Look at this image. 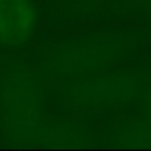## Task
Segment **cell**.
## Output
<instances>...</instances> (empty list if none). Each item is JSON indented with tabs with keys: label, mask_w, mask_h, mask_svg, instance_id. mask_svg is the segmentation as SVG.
Returning <instances> with one entry per match:
<instances>
[{
	"label": "cell",
	"mask_w": 151,
	"mask_h": 151,
	"mask_svg": "<svg viewBox=\"0 0 151 151\" xmlns=\"http://www.w3.org/2000/svg\"><path fill=\"white\" fill-rule=\"evenodd\" d=\"M146 113H147V118H149V123H150V126H151V98H149V104H147V106H146ZM150 130H151V127H150Z\"/></svg>",
	"instance_id": "5b68a950"
},
{
	"label": "cell",
	"mask_w": 151,
	"mask_h": 151,
	"mask_svg": "<svg viewBox=\"0 0 151 151\" xmlns=\"http://www.w3.org/2000/svg\"><path fill=\"white\" fill-rule=\"evenodd\" d=\"M141 81L131 74H117L85 81L74 88L72 98L89 107L114 106L129 102L141 91Z\"/></svg>",
	"instance_id": "3957f363"
},
{
	"label": "cell",
	"mask_w": 151,
	"mask_h": 151,
	"mask_svg": "<svg viewBox=\"0 0 151 151\" xmlns=\"http://www.w3.org/2000/svg\"><path fill=\"white\" fill-rule=\"evenodd\" d=\"M44 97L39 76L21 61L0 69V130L12 143L41 141L47 133Z\"/></svg>",
	"instance_id": "6da1fadb"
},
{
	"label": "cell",
	"mask_w": 151,
	"mask_h": 151,
	"mask_svg": "<svg viewBox=\"0 0 151 151\" xmlns=\"http://www.w3.org/2000/svg\"><path fill=\"white\" fill-rule=\"evenodd\" d=\"M139 1H141L142 4H143L146 8H149V9H151V0H139Z\"/></svg>",
	"instance_id": "8992f818"
},
{
	"label": "cell",
	"mask_w": 151,
	"mask_h": 151,
	"mask_svg": "<svg viewBox=\"0 0 151 151\" xmlns=\"http://www.w3.org/2000/svg\"><path fill=\"white\" fill-rule=\"evenodd\" d=\"M37 27L33 0H0V47L21 48L32 39Z\"/></svg>",
	"instance_id": "277c9868"
},
{
	"label": "cell",
	"mask_w": 151,
	"mask_h": 151,
	"mask_svg": "<svg viewBox=\"0 0 151 151\" xmlns=\"http://www.w3.org/2000/svg\"><path fill=\"white\" fill-rule=\"evenodd\" d=\"M121 41L113 36H97L63 45L53 55L50 66L61 76L90 74L118 57Z\"/></svg>",
	"instance_id": "7a4b0ae2"
}]
</instances>
